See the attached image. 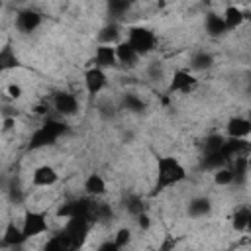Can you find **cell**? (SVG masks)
Wrapping results in <instances>:
<instances>
[{"label":"cell","mask_w":251,"mask_h":251,"mask_svg":"<svg viewBox=\"0 0 251 251\" xmlns=\"http://www.w3.org/2000/svg\"><path fill=\"white\" fill-rule=\"evenodd\" d=\"M186 178V169L184 165L173 157V155H163V157H157L155 161V192H161L169 186H175L178 182H182Z\"/></svg>","instance_id":"cell-1"},{"label":"cell","mask_w":251,"mask_h":251,"mask_svg":"<svg viewBox=\"0 0 251 251\" xmlns=\"http://www.w3.org/2000/svg\"><path fill=\"white\" fill-rule=\"evenodd\" d=\"M127 43L137 51V55H147L157 47V37L149 27L143 25H133L127 31Z\"/></svg>","instance_id":"cell-2"},{"label":"cell","mask_w":251,"mask_h":251,"mask_svg":"<svg viewBox=\"0 0 251 251\" xmlns=\"http://www.w3.org/2000/svg\"><path fill=\"white\" fill-rule=\"evenodd\" d=\"M22 229H24L25 239H31V237H37V235L45 233V231L49 229L47 216H45L43 212L27 210V212L24 214V220H22Z\"/></svg>","instance_id":"cell-3"},{"label":"cell","mask_w":251,"mask_h":251,"mask_svg":"<svg viewBox=\"0 0 251 251\" xmlns=\"http://www.w3.org/2000/svg\"><path fill=\"white\" fill-rule=\"evenodd\" d=\"M198 78L192 75V71L188 69H176L171 76L169 82V92H180V94H188L196 88Z\"/></svg>","instance_id":"cell-4"},{"label":"cell","mask_w":251,"mask_h":251,"mask_svg":"<svg viewBox=\"0 0 251 251\" xmlns=\"http://www.w3.org/2000/svg\"><path fill=\"white\" fill-rule=\"evenodd\" d=\"M108 86V76H106V71L100 69V67H88L86 73H84V88L88 94H98L102 92L104 88Z\"/></svg>","instance_id":"cell-5"},{"label":"cell","mask_w":251,"mask_h":251,"mask_svg":"<svg viewBox=\"0 0 251 251\" xmlns=\"http://www.w3.org/2000/svg\"><path fill=\"white\" fill-rule=\"evenodd\" d=\"M53 108L57 110V114H61L63 118L67 116H75L78 112V100L69 94V92H57L53 96Z\"/></svg>","instance_id":"cell-6"},{"label":"cell","mask_w":251,"mask_h":251,"mask_svg":"<svg viewBox=\"0 0 251 251\" xmlns=\"http://www.w3.org/2000/svg\"><path fill=\"white\" fill-rule=\"evenodd\" d=\"M226 133L229 139H245L251 133V122L243 116H233L226 124Z\"/></svg>","instance_id":"cell-7"},{"label":"cell","mask_w":251,"mask_h":251,"mask_svg":"<svg viewBox=\"0 0 251 251\" xmlns=\"http://www.w3.org/2000/svg\"><path fill=\"white\" fill-rule=\"evenodd\" d=\"M41 20L43 18H41L39 12H35V10H22L18 14V18H16V25H18L20 31L31 33V31H35L41 25Z\"/></svg>","instance_id":"cell-8"},{"label":"cell","mask_w":251,"mask_h":251,"mask_svg":"<svg viewBox=\"0 0 251 251\" xmlns=\"http://www.w3.org/2000/svg\"><path fill=\"white\" fill-rule=\"evenodd\" d=\"M94 67L100 69H108V67H116L118 65V57H116V45H98L94 51V59H92Z\"/></svg>","instance_id":"cell-9"},{"label":"cell","mask_w":251,"mask_h":251,"mask_svg":"<svg viewBox=\"0 0 251 251\" xmlns=\"http://www.w3.org/2000/svg\"><path fill=\"white\" fill-rule=\"evenodd\" d=\"M59 180V173L51 165H39L31 173V182L35 186H53Z\"/></svg>","instance_id":"cell-10"},{"label":"cell","mask_w":251,"mask_h":251,"mask_svg":"<svg viewBox=\"0 0 251 251\" xmlns=\"http://www.w3.org/2000/svg\"><path fill=\"white\" fill-rule=\"evenodd\" d=\"M84 192L88 194V196H104L106 192H108V184H106V180H104V176L102 175H98V173H90L86 178H84Z\"/></svg>","instance_id":"cell-11"},{"label":"cell","mask_w":251,"mask_h":251,"mask_svg":"<svg viewBox=\"0 0 251 251\" xmlns=\"http://www.w3.org/2000/svg\"><path fill=\"white\" fill-rule=\"evenodd\" d=\"M204 29H206V33L212 35V37H220V35H224V33L227 31L224 18H222L220 14H214V12L206 14V18H204Z\"/></svg>","instance_id":"cell-12"},{"label":"cell","mask_w":251,"mask_h":251,"mask_svg":"<svg viewBox=\"0 0 251 251\" xmlns=\"http://www.w3.org/2000/svg\"><path fill=\"white\" fill-rule=\"evenodd\" d=\"M98 39H100V45H118L122 43V31H120V25L116 22H110L108 25H104L98 33Z\"/></svg>","instance_id":"cell-13"},{"label":"cell","mask_w":251,"mask_h":251,"mask_svg":"<svg viewBox=\"0 0 251 251\" xmlns=\"http://www.w3.org/2000/svg\"><path fill=\"white\" fill-rule=\"evenodd\" d=\"M27 239H25V235H24V229H22V226L18 227L14 222H10L8 226H6V229H4V235H2V245H10V247H16V245H22V243H25Z\"/></svg>","instance_id":"cell-14"},{"label":"cell","mask_w":251,"mask_h":251,"mask_svg":"<svg viewBox=\"0 0 251 251\" xmlns=\"http://www.w3.org/2000/svg\"><path fill=\"white\" fill-rule=\"evenodd\" d=\"M222 18H224V22H226L227 31H229V29H237V27L245 22V14H243V10H241L239 6H233V4L226 6Z\"/></svg>","instance_id":"cell-15"},{"label":"cell","mask_w":251,"mask_h":251,"mask_svg":"<svg viewBox=\"0 0 251 251\" xmlns=\"http://www.w3.org/2000/svg\"><path fill=\"white\" fill-rule=\"evenodd\" d=\"M116 57H118V63L127 65V67L135 65V61L139 59L137 51L127 43V39H124L122 43H118V45H116Z\"/></svg>","instance_id":"cell-16"},{"label":"cell","mask_w":251,"mask_h":251,"mask_svg":"<svg viewBox=\"0 0 251 251\" xmlns=\"http://www.w3.org/2000/svg\"><path fill=\"white\" fill-rule=\"evenodd\" d=\"M55 141H57V137H53L43 126H39V127L31 133V137H29V149H43V147L53 145Z\"/></svg>","instance_id":"cell-17"},{"label":"cell","mask_w":251,"mask_h":251,"mask_svg":"<svg viewBox=\"0 0 251 251\" xmlns=\"http://www.w3.org/2000/svg\"><path fill=\"white\" fill-rule=\"evenodd\" d=\"M212 210V202L206 196H196L188 202V216L190 218H204Z\"/></svg>","instance_id":"cell-18"},{"label":"cell","mask_w":251,"mask_h":251,"mask_svg":"<svg viewBox=\"0 0 251 251\" xmlns=\"http://www.w3.org/2000/svg\"><path fill=\"white\" fill-rule=\"evenodd\" d=\"M212 63H214V57L208 51L200 49L190 57V71H206L212 67Z\"/></svg>","instance_id":"cell-19"},{"label":"cell","mask_w":251,"mask_h":251,"mask_svg":"<svg viewBox=\"0 0 251 251\" xmlns=\"http://www.w3.org/2000/svg\"><path fill=\"white\" fill-rule=\"evenodd\" d=\"M41 126H43L53 137H57V139L67 131V124H65L63 120H59V118H45Z\"/></svg>","instance_id":"cell-20"},{"label":"cell","mask_w":251,"mask_h":251,"mask_svg":"<svg viewBox=\"0 0 251 251\" xmlns=\"http://www.w3.org/2000/svg\"><path fill=\"white\" fill-rule=\"evenodd\" d=\"M249 208H237L231 216V227L235 231H247V220H249Z\"/></svg>","instance_id":"cell-21"},{"label":"cell","mask_w":251,"mask_h":251,"mask_svg":"<svg viewBox=\"0 0 251 251\" xmlns=\"http://www.w3.org/2000/svg\"><path fill=\"white\" fill-rule=\"evenodd\" d=\"M0 67H2V71L18 67V57H16V53H14V49L10 45H4L2 51H0Z\"/></svg>","instance_id":"cell-22"},{"label":"cell","mask_w":251,"mask_h":251,"mask_svg":"<svg viewBox=\"0 0 251 251\" xmlns=\"http://www.w3.org/2000/svg\"><path fill=\"white\" fill-rule=\"evenodd\" d=\"M214 184L218 186H229L233 184V171L231 167H220L214 171Z\"/></svg>","instance_id":"cell-23"},{"label":"cell","mask_w":251,"mask_h":251,"mask_svg":"<svg viewBox=\"0 0 251 251\" xmlns=\"http://www.w3.org/2000/svg\"><path fill=\"white\" fill-rule=\"evenodd\" d=\"M124 206H126V210L131 214V216H139L141 212H145V206H143V200H141V196H137V194H129L126 200H124Z\"/></svg>","instance_id":"cell-24"},{"label":"cell","mask_w":251,"mask_h":251,"mask_svg":"<svg viewBox=\"0 0 251 251\" xmlns=\"http://www.w3.org/2000/svg\"><path fill=\"white\" fill-rule=\"evenodd\" d=\"M224 143H226V139H224L222 135H210V137H206V141H204V153H206V155L220 153L222 147H224Z\"/></svg>","instance_id":"cell-25"},{"label":"cell","mask_w":251,"mask_h":251,"mask_svg":"<svg viewBox=\"0 0 251 251\" xmlns=\"http://www.w3.org/2000/svg\"><path fill=\"white\" fill-rule=\"evenodd\" d=\"M114 243H116L120 249H124L126 245H129V243H131V229H129V227H120V229L116 231V235H114Z\"/></svg>","instance_id":"cell-26"},{"label":"cell","mask_w":251,"mask_h":251,"mask_svg":"<svg viewBox=\"0 0 251 251\" xmlns=\"http://www.w3.org/2000/svg\"><path fill=\"white\" fill-rule=\"evenodd\" d=\"M124 106H126L127 110H133V112H141V110L145 108V104L141 102V98L135 96V94H126V96H124Z\"/></svg>","instance_id":"cell-27"},{"label":"cell","mask_w":251,"mask_h":251,"mask_svg":"<svg viewBox=\"0 0 251 251\" xmlns=\"http://www.w3.org/2000/svg\"><path fill=\"white\" fill-rule=\"evenodd\" d=\"M108 8H110L112 16H124V14L129 10V4H127V2H124V0H112Z\"/></svg>","instance_id":"cell-28"},{"label":"cell","mask_w":251,"mask_h":251,"mask_svg":"<svg viewBox=\"0 0 251 251\" xmlns=\"http://www.w3.org/2000/svg\"><path fill=\"white\" fill-rule=\"evenodd\" d=\"M135 222H137L139 229H143V231H147V229L151 227V218H149V214H147V212H141V214L135 218Z\"/></svg>","instance_id":"cell-29"},{"label":"cell","mask_w":251,"mask_h":251,"mask_svg":"<svg viewBox=\"0 0 251 251\" xmlns=\"http://www.w3.org/2000/svg\"><path fill=\"white\" fill-rule=\"evenodd\" d=\"M14 127H16V118H12V116H4V120H2V133L12 131Z\"/></svg>","instance_id":"cell-30"},{"label":"cell","mask_w":251,"mask_h":251,"mask_svg":"<svg viewBox=\"0 0 251 251\" xmlns=\"http://www.w3.org/2000/svg\"><path fill=\"white\" fill-rule=\"evenodd\" d=\"M6 92H8V96H10V98H20V96H22V86H20V84H16V82H12V84H8Z\"/></svg>","instance_id":"cell-31"},{"label":"cell","mask_w":251,"mask_h":251,"mask_svg":"<svg viewBox=\"0 0 251 251\" xmlns=\"http://www.w3.org/2000/svg\"><path fill=\"white\" fill-rule=\"evenodd\" d=\"M96 251H122V249L114 243V239H112V241L108 239V241H102V243L98 245V249H96Z\"/></svg>","instance_id":"cell-32"},{"label":"cell","mask_w":251,"mask_h":251,"mask_svg":"<svg viewBox=\"0 0 251 251\" xmlns=\"http://www.w3.org/2000/svg\"><path fill=\"white\" fill-rule=\"evenodd\" d=\"M247 231L251 233V212H249V220H247Z\"/></svg>","instance_id":"cell-33"},{"label":"cell","mask_w":251,"mask_h":251,"mask_svg":"<svg viewBox=\"0 0 251 251\" xmlns=\"http://www.w3.org/2000/svg\"><path fill=\"white\" fill-rule=\"evenodd\" d=\"M247 169H249V173H251V153L247 155Z\"/></svg>","instance_id":"cell-34"},{"label":"cell","mask_w":251,"mask_h":251,"mask_svg":"<svg viewBox=\"0 0 251 251\" xmlns=\"http://www.w3.org/2000/svg\"><path fill=\"white\" fill-rule=\"evenodd\" d=\"M245 118H247V120L251 122V106H249V110H247V116H245Z\"/></svg>","instance_id":"cell-35"}]
</instances>
